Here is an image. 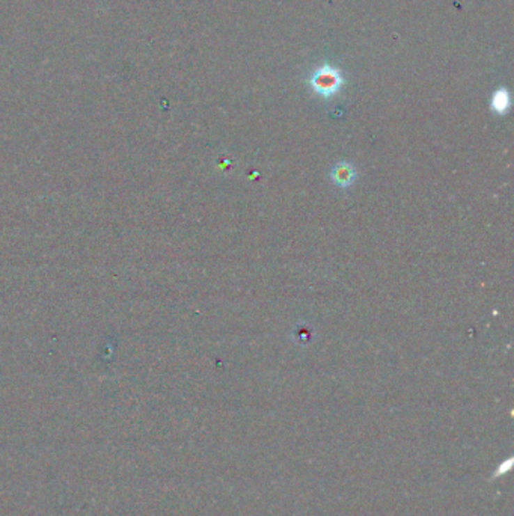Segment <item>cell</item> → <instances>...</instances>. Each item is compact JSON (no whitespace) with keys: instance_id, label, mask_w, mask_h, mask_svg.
<instances>
[{"instance_id":"obj_1","label":"cell","mask_w":514,"mask_h":516,"mask_svg":"<svg viewBox=\"0 0 514 516\" xmlns=\"http://www.w3.org/2000/svg\"><path fill=\"white\" fill-rule=\"evenodd\" d=\"M339 86H341V77H339L335 70L330 68L318 71L314 79H312V88L316 89L317 94L323 97L334 95Z\"/></svg>"},{"instance_id":"obj_2","label":"cell","mask_w":514,"mask_h":516,"mask_svg":"<svg viewBox=\"0 0 514 516\" xmlns=\"http://www.w3.org/2000/svg\"><path fill=\"white\" fill-rule=\"evenodd\" d=\"M356 175L357 174H356L355 166L350 165V163H347V162L338 163V165H335V168L332 171V180L341 189L350 187L355 183Z\"/></svg>"},{"instance_id":"obj_3","label":"cell","mask_w":514,"mask_h":516,"mask_svg":"<svg viewBox=\"0 0 514 516\" xmlns=\"http://www.w3.org/2000/svg\"><path fill=\"white\" fill-rule=\"evenodd\" d=\"M492 106H493L494 111L499 112V114H504L507 111L508 106H510V98H508L506 91H499L498 94H494Z\"/></svg>"},{"instance_id":"obj_4","label":"cell","mask_w":514,"mask_h":516,"mask_svg":"<svg viewBox=\"0 0 514 516\" xmlns=\"http://www.w3.org/2000/svg\"><path fill=\"white\" fill-rule=\"evenodd\" d=\"M511 462H513L511 458H508L506 462H502V464L498 467V471H497V473L493 474V477H498V476H501V474L508 473L510 468H511Z\"/></svg>"}]
</instances>
